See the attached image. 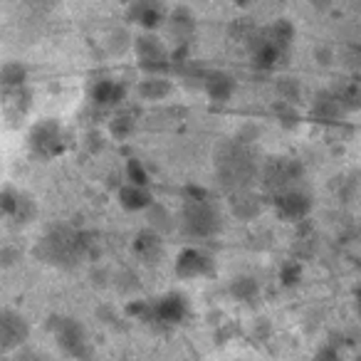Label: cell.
<instances>
[{"mask_svg": "<svg viewBox=\"0 0 361 361\" xmlns=\"http://www.w3.org/2000/svg\"><path fill=\"white\" fill-rule=\"evenodd\" d=\"M213 159H216L218 180H221L228 191L250 188V183L260 173V159H257L255 149L247 141L240 139L221 141Z\"/></svg>", "mask_w": 361, "mask_h": 361, "instance_id": "1", "label": "cell"}, {"mask_svg": "<svg viewBox=\"0 0 361 361\" xmlns=\"http://www.w3.org/2000/svg\"><path fill=\"white\" fill-rule=\"evenodd\" d=\"M223 228V216L211 201L208 191L188 188V196L180 208V231L191 238H213Z\"/></svg>", "mask_w": 361, "mask_h": 361, "instance_id": "2", "label": "cell"}, {"mask_svg": "<svg viewBox=\"0 0 361 361\" xmlns=\"http://www.w3.org/2000/svg\"><path fill=\"white\" fill-rule=\"evenodd\" d=\"M87 250V240L72 228H57L42 240V257L55 265H75Z\"/></svg>", "mask_w": 361, "mask_h": 361, "instance_id": "3", "label": "cell"}, {"mask_svg": "<svg viewBox=\"0 0 361 361\" xmlns=\"http://www.w3.org/2000/svg\"><path fill=\"white\" fill-rule=\"evenodd\" d=\"M302 176H305V166L300 161L277 156V159H267L265 164H260L257 178H260L265 191H270L272 196H280V193L290 191Z\"/></svg>", "mask_w": 361, "mask_h": 361, "instance_id": "4", "label": "cell"}, {"mask_svg": "<svg viewBox=\"0 0 361 361\" xmlns=\"http://www.w3.org/2000/svg\"><path fill=\"white\" fill-rule=\"evenodd\" d=\"M52 326H55L57 344H60L67 354L77 356L80 361L92 359V346H90V341H87V331L80 322L72 319V317H57Z\"/></svg>", "mask_w": 361, "mask_h": 361, "instance_id": "5", "label": "cell"}, {"mask_svg": "<svg viewBox=\"0 0 361 361\" xmlns=\"http://www.w3.org/2000/svg\"><path fill=\"white\" fill-rule=\"evenodd\" d=\"M136 57H139V65L144 67L151 75H159L169 67V52L166 45L154 35V32H146V35L136 37Z\"/></svg>", "mask_w": 361, "mask_h": 361, "instance_id": "6", "label": "cell"}, {"mask_svg": "<svg viewBox=\"0 0 361 361\" xmlns=\"http://www.w3.org/2000/svg\"><path fill=\"white\" fill-rule=\"evenodd\" d=\"M213 270V262L206 252H201L198 247H186L180 250L178 257H176V275L180 280H196V277H203Z\"/></svg>", "mask_w": 361, "mask_h": 361, "instance_id": "7", "label": "cell"}, {"mask_svg": "<svg viewBox=\"0 0 361 361\" xmlns=\"http://www.w3.org/2000/svg\"><path fill=\"white\" fill-rule=\"evenodd\" d=\"M32 149L40 156H57L65 149V139H62V131L55 121H42L32 129Z\"/></svg>", "mask_w": 361, "mask_h": 361, "instance_id": "8", "label": "cell"}, {"mask_svg": "<svg viewBox=\"0 0 361 361\" xmlns=\"http://www.w3.org/2000/svg\"><path fill=\"white\" fill-rule=\"evenodd\" d=\"M275 208L280 213V218H285V221H302V218L310 216L312 198L307 193L297 191V188H290V191L275 196Z\"/></svg>", "mask_w": 361, "mask_h": 361, "instance_id": "9", "label": "cell"}, {"mask_svg": "<svg viewBox=\"0 0 361 361\" xmlns=\"http://www.w3.org/2000/svg\"><path fill=\"white\" fill-rule=\"evenodd\" d=\"M156 324H180L188 317V302L178 292H169L154 305Z\"/></svg>", "mask_w": 361, "mask_h": 361, "instance_id": "10", "label": "cell"}, {"mask_svg": "<svg viewBox=\"0 0 361 361\" xmlns=\"http://www.w3.org/2000/svg\"><path fill=\"white\" fill-rule=\"evenodd\" d=\"M228 206H231L233 216H235L238 221H252V218H257L262 211L260 196L252 193L250 188H238V191H231V201H228Z\"/></svg>", "mask_w": 361, "mask_h": 361, "instance_id": "11", "label": "cell"}, {"mask_svg": "<svg viewBox=\"0 0 361 361\" xmlns=\"http://www.w3.org/2000/svg\"><path fill=\"white\" fill-rule=\"evenodd\" d=\"M27 336V324L20 314L3 312L0 314V349H13Z\"/></svg>", "mask_w": 361, "mask_h": 361, "instance_id": "12", "label": "cell"}, {"mask_svg": "<svg viewBox=\"0 0 361 361\" xmlns=\"http://www.w3.org/2000/svg\"><path fill=\"white\" fill-rule=\"evenodd\" d=\"M203 87H206V94L213 102H228L235 92V80H233L228 72L213 70L203 75Z\"/></svg>", "mask_w": 361, "mask_h": 361, "instance_id": "13", "label": "cell"}, {"mask_svg": "<svg viewBox=\"0 0 361 361\" xmlns=\"http://www.w3.org/2000/svg\"><path fill=\"white\" fill-rule=\"evenodd\" d=\"M119 203L124 211L139 213V211H149V206L154 203V196L149 193V188L126 183V186L119 188Z\"/></svg>", "mask_w": 361, "mask_h": 361, "instance_id": "14", "label": "cell"}, {"mask_svg": "<svg viewBox=\"0 0 361 361\" xmlns=\"http://www.w3.org/2000/svg\"><path fill=\"white\" fill-rule=\"evenodd\" d=\"M134 252L144 262H156L164 255V240L156 231H141L134 240Z\"/></svg>", "mask_w": 361, "mask_h": 361, "instance_id": "15", "label": "cell"}, {"mask_svg": "<svg viewBox=\"0 0 361 361\" xmlns=\"http://www.w3.org/2000/svg\"><path fill=\"white\" fill-rule=\"evenodd\" d=\"M341 114H344V109H341L334 92H319L314 97V102H312V116L314 119L331 121V119H339Z\"/></svg>", "mask_w": 361, "mask_h": 361, "instance_id": "16", "label": "cell"}, {"mask_svg": "<svg viewBox=\"0 0 361 361\" xmlns=\"http://www.w3.org/2000/svg\"><path fill=\"white\" fill-rule=\"evenodd\" d=\"M260 35H262V40L272 42V45L285 52V47H290L292 40H295V27H292L290 20H275L272 25H267L265 30H260Z\"/></svg>", "mask_w": 361, "mask_h": 361, "instance_id": "17", "label": "cell"}, {"mask_svg": "<svg viewBox=\"0 0 361 361\" xmlns=\"http://www.w3.org/2000/svg\"><path fill=\"white\" fill-rule=\"evenodd\" d=\"M92 97H94L97 104H119V102L126 97V87L114 80H102L94 85Z\"/></svg>", "mask_w": 361, "mask_h": 361, "instance_id": "18", "label": "cell"}, {"mask_svg": "<svg viewBox=\"0 0 361 361\" xmlns=\"http://www.w3.org/2000/svg\"><path fill=\"white\" fill-rule=\"evenodd\" d=\"M139 94L149 102H159L164 97L171 94V82L166 77H159V75H151V77H144L139 82Z\"/></svg>", "mask_w": 361, "mask_h": 361, "instance_id": "19", "label": "cell"}, {"mask_svg": "<svg viewBox=\"0 0 361 361\" xmlns=\"http://www.w3.org/2000/svg\"><path fill=\"white\" fill-rule=\"evenodd\" d=\"M134 13H136V20H139L146 30H156V27L164 23V11H161V6H156L154 0H139Z\"/></svg>", "mask_w": 361, "mask_h": 361, "instance_id": "20", "label": "cell"}, {"mask_svg": "<svg viewBox=\"0 0 361 361\" xmlns=\"http://www.w3.org/2000/svg\"><path fill=\"white\" fill-rule=\"evenodd\" d=\"M231 295L238 302H255L257 295H260V285L252 275H238L231 282Z\"/></svg>", "mask_w": 361, "mask_h": 361, "instance_id": "21", "label": "cell"}, {"mask_svg": "<svg viewBox=\"0 0 361 361\" xmlns=\"http://www.w3.org/2000/svg\"><path fill=\"white\" fill-rule=\"evenodd\" d=\"M169 25H171V30H173V35L178 37L180 42H186L188 37H191L193 27H196V23H193V16L186 11V8H178V11L171 13Z\"/></svg>", "mask_w": 361, "mask_h": 361, "instance_id": "22", "label": "cell"}, {"mask_svg": "<svg viewBox=\"0 0 361 361\" xmlns=\"http://www.w3.org/2000/svg\"><path fill=\"white\" fill-rule=\"evenodd\" d=\"M334 94H336V99H339V104L344 111L359 109L361 106V87L359 85H344L341 90H336Z\"/></svg>", "mask_w": 361, "mask_h": 361, "instance_id": "23", "label": "cell"}, {"mask_svg": "<svg viewBox=\"0 0 361 361\" xmlns=\"http://www.w3.org/2000/svg\"><path fill=\"white\" fill-rule=\"evenodd\" d=\"M302 275H305L302 262L300 260H287L285 265L280 267V285L282 287H297L302 282Z\"/></svg>", "mask_w": 361, "mask_h": 361, "instance_id": "24", "label": "cell"}, {"mask_svg": "<svg viewBox=\"0 0 361 361\" xmlns=\"http://www.w3.org/2000/svg\"><path fill=\"white\" fill-rule=\"evenodd\" d=\"M134 126H136V121H134V116H131V114H119V116H114V119L109 121V131H111V136H114V139H126V136L134 131Z\"/></svg>", "mask_w": 361, "mask_h": 361, "instance_id": "25", "label": "cell"}, {"mask_svg": "<svg viewBox=\"0 0 361 361\" xmlns=\"http://www.w3.org/2000/svg\"><path fill=\"white\" fill-rule=\"evenodd\" d=\"M149 218H151V226L156 228V231H171L173 228V218H171V213L166 211V208L156 206V203H151L149 206Z\"/></svg>", "mask_w": 361, "mask_h": 361, "instance_id": "26", "label": "cell"}, {"mask_svg": "<svg viewBox=\"0 0 361 361\" xmlns=\"http://www.w3.org/2000/svg\"><path fill=\"white\" fill-rule=\"evenodd\" d=\"M126 180L129 183H134V186H149V173H146V169L141 166V161L136 159H129L126 161Z\"/></svg>", "mask_w": 361, "mask_h": 361, "instance_id": "27", "label": "cell"}, {"mask_svg": "<svg viewBox=\"0 0 361 361\" xmlns=\"http://www.w3.org/2000/svg\"><path fill=\"white\" fill-rule=\"evenodd\" d=\"M277 92H280V97L285 102H297L300 99V82L295 77H282L277 82Z\"/></svg>", "mask_w": 361, "mask_h": 361, "instance_id": "28", "label": "cell"}, {"mask_svg": "<svg viewBox=\"0 0 361 361\" xmlns=\"http://www.w3.org/2000/svg\"><path fill=\"white\" fill-rule=\"evenodd\" d=\"M317 361H344V359H341L334 346H322V349L317 351Z\"/></svg>", "mask_w": 361, "mask_h": 361, "instance_id": "29", "label": "cell"}, {"mask_svg": "<svg viewBox=\"0 0 361 361\" xmlns=\"http://www.w3.org/2000/svg\"><path fill=\"white\" fill-rule=\"evenodd\" d=\"M314 57H317V62H319V65H331V50H329V47H317Z\"/></svg>", "mask_w": 361, "mask_h": 361, "instance_id": "30", "label": "cell"}, {"mask_svg": "<svg viewBox=\"0 0 361 361\" xmlns=\"http://www.w3.org/2000/svg\"><path fill=\"white\" fill-rule=\"evenodd\" d=\"M310 3L317 8V11H326V8L331 6V0H310Z\"/></svg>", "mask_w": 361, "mask_h": 361, "instance_id": "31", "label": "cell"}, {"mask_svg": "<svg viewBox=\"0 0 361 361\" xmlns=\"http://www.w3.org/2000/svg\"><path fill=\"white\" fill-rule=\"evenodd\" d=\"M238 6H247V3H250V0H235Z\"/></svg>", "mask_w": 361, "mask_h": 361, "instance_id": "32", "label": "cell"}, {"mask_svg": "<svg viewBox=\"0 0 361 361\" xmlns=\"http://www.w3.org/2000/svg\"><path fill=\"white\" fill-rule=\"evenodd\" d=\"M356 300H359V305H361V287L356 290Z\"/></svg>", "mask_w": 361, "mask_h": 361, "instance_id": "33", "label": "cell"}, {"mask_svg": "<svg viewBox=\"0 0 361 361\" xmlns=\"http://www.w3.org/2000/svg\"><path fill=\"white\" fill-rule=\"evenodd\" d=\"M359 13H361V3H359Z\"/></svg>", "mask_w": 361, "mask_h": 361, "instance_id": "34", "label": "cell"}, {"mask_svg": "<svg viewBox=\"0 0 361 361\" xmlns=\"http://www.w3.org/2000/svg\"><path fill=\"white\" fill-rule=\"evenodd\" d=\"M359 312H361V305H359Z\"/></svg>", "mask_w": 361, "mask_h": 361, "instance_id": "35", "label": "cell"}]
</instances>
